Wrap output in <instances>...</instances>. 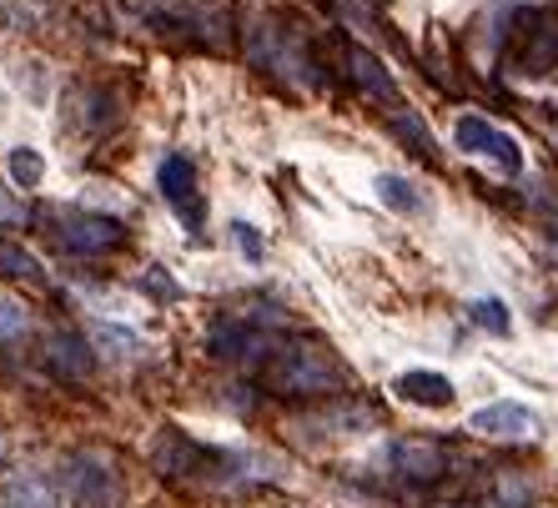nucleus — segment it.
Returning a JSON list of instances; mask_svg holds the SVG:
<instances>
[{"instance_id":"f257e3e1","label":"nucleus","mask_w":558,"mask_h":508,"mask_svg":"<svg viewBox=\"0 0 558 508\" xmlns=\"http://www.w3.org/2000/svg\"><path fill=\"white\" fill-rule=\"evenodd\" d=\"M262 378L282 398H338V392H348V367L332 358V348L307 338L277 348L262 367Z\"/></svg>"},{"instance_id":"f03ea898","label":"nucleus","mask_w":558,"mask_h":508,"mask_svg":"<svg viewBox=\"0 0 558 508\" xmlns=\"http://www.w3.org/2000/svg\"><path fill=\"white\" fill-rule=\"evenodd\" d=\"M508 71L548 76L558 71V11H519V26L508 31Z\"/></svg>"},{"instance_id":"7ed1b4c3","label":"nucleus","mask_w":558,"mask_h":508,"mask_svg":"<svg viewBox=\"0 0 558 508\" xmlns=\"http://www.w3.org/2000/svg\"><path fill=\"white\" fill-rule=\"evenodd\" d=\"M65 498L76 508H121L126 504V479L106 453H71L61 463Z\"/></svg>"},{"instance_id":"20e7f679","label":"nucleus","mask_w":558,"mask_h":508,"mask_svg":"<svg viewBox=\"0 0 558 508\" xmlns=\"http://www.w3.org/2000/svg\"><path fill=\"white\" fill-rule=\"evenodd\" d=\"M46 232H51L56 247L71 252V257H101V252H117L121 242H126V227H121L117 217H96V211H65Z\"/></svg>"},{"instance_id":"39448f33","label":"nucleus","mask_w":558,"mask_h":508,"mask_svg":"<svg viewBox=\"0 0 558 508\" xmlns=\"http://www.w3.org/2000/svg\"><path fill=\"white\" fill-rule=\"evenodd\" d=\"M342 71H348V81H352V92L357 96H367L373 106H388V111H403V92H398V81H392V71L377 61L367 46L348 40V46H342Z\"/></svg>"},{"instance_id":"423d86ee","label":"nucleus","mask_w":558,"mask_h":508,"mask_svg":"<svg viewBox=\"0 0 558 508\" xmlns=\"http://www.w3.org/2000/svg\"><path fill=\"white\" fill-rule=\"evenodd\" d=\"M156 186H161V196L171 202V211H177V222H186L192 232H202V222H207V202H202V186H196V167L186 157H167L161 167H156Z\"/></svg>"},{"instance_id":"0eeeda50","label":"nucleus","mask_w":558,"mask_h":508,"mask_svg":"<svg viewBox=\"0 0 558 508\" xmlns=\"http://www.w3.org/2000/svg\"><path fill=\"white\" fill-rule=\"evenodd\" d=\"M207 348H211V358H227V363H267V358L277 352L272 338H267L257 323H242V317L211 327Z\"/></svg>"},{"instance_id":"6e6552de","label":"nucleus","mask_w":558,"mask_h":508,"mask_svg":"<svg viewBox=\"0 0 558 508\" xmlns=\"http://www.w3.org/2000/svg\"><path fill=\"white\" fill-rule=\"evenodd\" d=\"M453 136H458V146H463V152H473V157H494L498 167H508V171L523 167L519 142H513L508 131H498L494 121H483V117H458Z\"/></svg>"},{"instance_id":"1a4fd4ad","label":"nucleus","mask_w":558,"mask_h":508,"mask_svg":"<svg viewBox=\"0 0 558 508\" xmlns=\"http://www.w3.org/2000/svg\"><path fill=\"white\" fill-rule=\"evenodd\" d=\"M468 428L483 438H533L538 433V413L523 403H488L468 418Z\"/></svg>"},{"instance_id":"9d476101","label":"nucleus","mask_w":558,"mask_h":508,"mask_svg":"<svg viewBox=\"0 0 558 508\" xmlns=\"http://www.w3.org/2000/svg\"><path fill=\"white\" fill-rule=\"evenodd\" d=\"M392 458V469L408 473V479H442L448 473V448L433 444V438H398V444L388 448Z\"/></svg>"},{"instance_id":"9b49d317","label":"nucleus","mask_w":558,"mask_h":508,"mask_svg":"<svg viewBox=\"0 0 558 508\" xmlns=\"http://www.w3.org/2000/svg\"><path fill=\"white\" fill-rule=\"evenodd\" d=\"M46 358H51V367L61 378H76V383L92 378V367H96V352L86 348L76 332H56V338L46 342Z\"/></svg>"},{"instance_id":"f8f14e48","label":"nucleus","mask_w":558,"mask_h":508,"mask_svg":"<svg viewBox=\"0 0 558 508\" xmlns=\"http://www.w3.org/2000/svg\"><path fill=\"white\" fill-rule=\"evenodd\" d=\"M392 388H398L403 403H423V408H448L453 403V383L442 378V373H403Z\"/></svg>"},{"instance_id":"ddd939ff","label":"nucleus","mask_w":558,"mask_h":508,"mask_svg":"<svg viewBox=\"0 0 558 508\" xmlns=\"http://www.w3.org/2000/svg\"><path fill=\"white\" fill-rule=\"evenodd\" d=\"M0 277L40 287V282H46V267H40V262L31 257V252L21 247V242H5V237H0Z\"/></svg>"},{"instance_id":"4468645a","label":"nucleus","mask_w":558,"mask_h":508,"mask_svg":"<svg viewBox=\"0 0 558 508\" xmlns=\"http://www.w3.org/2000/svg\"><path fill=\"white\" fill-rule=\"evenodd\" d=\"M388 131H392V136H403V142L413 146L417 157L438 161V146H433V131L423 126V117H417V111H408V106H403V111H392V117H388Z\"/></svg>"},{"instance_id":"2eb2a0df","label":"nucleus","mask_w":558,"mask_h":508,"mask_svg":"<svg viewBox=\"0 0 558 508\" xmlns=\"http://www.w3.org/2000/svg\"><path fill=\"white\" fill-rule=\"evenodd\" d=\"M92 342H96V352H106V358H131V352L142 348V338H136L131 327H117V323H96Z\"/></svg>"},{"instance_id":"dca6fc26","label":"nucleus","mask_w":558,"mask_h":508,"mask_svg":"<svg viewBox=\"0 0 558 508\" xmlns=\"http://www.w3.org/2000/svg\"><path fill=\"white\" fill-rule=\"evenodd\" d=\"M377 196H383L392 211H423L428 207L423 192H417L413 182H403V177H377Z\"/></svg>"},{"instance_id":"f3484780","label":"nucleus","mask_w":558,"mask_h":508,"mask_svg":"<svg viewBox=\"0 0 558 508\" xmlns=\"http://www.w3.org/2000/svg\"><path fill=\"white\" fill-rule=\"evenodd\" d=\"M5 171H11V182L26 192V186H40V177H46V161H40V152H31V146H15L11 157H5Z\"/></svg>"},{"instance_id":"a211bd4d","label":"nucleus","mask_w":558,"mask_h":508,"mask_svg":"<svg viewBox=\"0 0 558 508\" xmlns=\"http://www.w3.org/2000/svg\"><path fill=\"white\" fill-rule=\"evenodd\" d=\"M0 508H56V498L46 494V483L21 479V483H11V488L0 494Z\"/></svg>"},{"instance_id":"6ab92c4d","label":"nucleus","mask_w":558,"mask_h":508,"mask_svg":"<svg viewBox=\"0 0 558 508\" xmlns=\"http://www.w3.org/2000/svg\"><path fill=\"white\" fill-rule=\"evenodd\" d=\"M468 317H473L478 327H488V332H498V338L508 332V307H504L498 298H478V302H468Z\"/></svg>"},{"instance_id":"aec40b11","label":"nucleus","mask_w":558,"mask_h":508,"mask_svg":"<svg viewBox=\"0 0 558 508\" xmlns=\"http://www.w3.org/2000/svg\"><path fill=\"white\" fill-rule=\"evenodd\" d=\"M26 338V307L15 298H0V342Z\"/></svg>"},{"instance_id":"412c9836","label":"nucleus","mask_w":558,"mask_h":508,"mask_svg":"<svg viewBox=\"0 0 558 508\" xmlns=\"http://www.w3.org/2000/svg\"><path fill=\"white\" fill-rule=\"evenodd\" d=\"M232 237H236V242H242V252H247V257H252V262H257V257H262V242H257V232H252V227H247V222H236V227H232Z\"/></svg>"},{"instance_id":"4be33fe9","label":"nucleus","mask_w":558,"mask_h":508,"mask_svg":"<svg viewBox=\"0 0 558 508\" xmlns=\"http://www.w3.org/2000/svg\"><path fill=\"white\" fill-rule=\"evenodd\" d=\"M142 287H151V292H161V298H171V292H177V287H171L161 273H146V277H142Z\"/></svg>"},{"instance_id":"5701e85b","label":"nucleus","mask_w":558,"mask_h":508,"mask_svg":"<svg viewBox=\"0 0 558 508\" xmlns=\"http://www.w3.org/2000/svg\"><path fill=\"white\" fill-rule=\"evenodd\" d=\"M554 262H558V242H554Z\"/></svg>"}]
</instances>
